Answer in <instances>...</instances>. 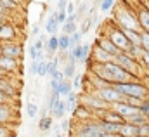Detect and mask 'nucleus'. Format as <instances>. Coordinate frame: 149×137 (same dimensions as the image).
I'll list each match as a JSON object with an SVG mask.
<instances>
[{"mask_svg":"<svg viewBox=\"0 0 149 137\" xmlns=\"http://www.w3.org/2000/svg\"><path fill=\"white\" fill-rule=\"evenodd\" d=\"M113 21L120 26V28H127V30H135V31H142L139 19H137V12L135 7H130L127 2H120L114 5L113 9Z\"/></svg>","mask_w":149,"mask_h":137,"instance_id":"nucleus-1","label":"nucleus"},{"mask_svg":"<svg viewBox=\"0 0 149 137\" xmlns=\"http://www.w3.org/2000/svg\"><path fill=\"white\" fill-rule=\"evenodd\" d=\"M73 134H74V137H118V136L106 134L102 125H101V122L97 118L87 120V122H78L74 125Z\"/></svg>","mask_w":149,"mask_h":137,"instance_id":"nucleus-2","label":"nucleus"},{"mask_svg":"<svg viewBox=\"0 0 149 137\" xmlns=\"http://www.w3.org/2000/svg\"><path fill=\"white\" fill-rule=\"evenodd\" d=\"M114 87L125 97H137V99H142V101L149 99V87L142 80H132V82H125V83H114Z\"/></svg>","mask_w":149,"mask_h":137,"instance_id":"nucleus-3","label":"nucleus"},{"mask_svg":"<svg viewBox=\"0 0 149 137\" xmlns=\"http://www.w3.org/2000/svg\"><path fill=\"white\" fill-rule=\"evenodd\" d=\"M102 35H106L121 52H127V50L130 49V45H132V43L128 42V38L125 36L123 30H121L113 19H109L108 23H104V26H102Z\"/></svg>","mask_w":149,"mask_h":137,"instance_id":"nucleus-4","label":"nucleus"},{"mask_svg":"<svg viewBox=\"0 0 149 137\" xmlns=\"http://www.w3.org/2000/svg\"><path fill=\"white\" fill-rule=\"evenodd\" d=\"M114 63L116 64H120L121 68L125 69V71H128L130 75H134L137 80H142L144 78V66L139 63V61H135V59H132L127 52H120L118 56H114Z\"/></svg>","mask_w":149,"mask_h":137,"instance_id":"nucleus-5","label":"nucleus"},{"mask_svg":"<svg viewBox=\"0 0 149 137\" xmlns=\"http://www.w3.org/2000/svg\"><path fill=\"white\" fill-rule=\"evenodd\" d=\"M80 104H83L88 111H92L95 118H97L102 111H106V109H109V108H111L106 101H102L99 96H95V94H94V92H90V90L80 96Z\"/></svg>","mask_w":149,"mask_h":137,"instance_id":"nucleus-6","label":"nucleus"},{"mask_svg":"<svg viewBox=\"0 0 149 137\" xmlns=\"http://www.w3.org/2000/svg\"><path fill=\"white\" fill-rule=\"evenodd\" d=\"M90 92H94L95 96H99L102 101H106L109 106H113V104H116V103H121V101H125V96H123L121 92H118L114 85H108V87H104V89H99V90H90Z\"/></svg>","mask_w":149,"mask_h":137,"instance_id":"nucleus-7","label":"nucleus"},{"mask_svg":"<svg viewBox=\"0 0 149 137\" xmlns=\"http://www.w3.org/2000/svg\"><path fill=\"white\" fill-rule=\"evenodd\" d=\"M23 52H24V47H23L21 42H3V43H0V56L21 59Z\"/></svg>","mask_w":149,"mask_h":137,"instance_id":"nucleus-8","label":"nucleus"},{"mask_svg":"<svg viewBox=\"0 0 149 137\" xmlns=\"http://www.w3.org/2000/svg\"><path fill=\"white\" fill-rule=\"evenodd\" d=\"M3 42H19V30L12 21L0 24V43Z\"/></svg>","mask_w":149,"mask_h":137,"instance_id":"nucleus-9","label":"nucleus"},{"mask_svg":"<svg viewBox=\"0 0 149 137\" xmlns=\"http://www.w3.org/2000/svg\"><path fill=\"white\" fill-rule=\"evenodd\" d=\"M21 68V59H14V57H7V56H0V69L7 75V76H14L19 73Z\"/></svg>","mask_w":149,"mask_h":137,"instance_id":"nucleus-10","label":"nucleus"},{"mask_svg":"<svg viewBox=\"0 0 149 137\" xmlns=\"http://www.w3.org/2000/svg\"><path fill=\"white\" fill-rule=\"evenodd\" d=\"M0 90L10 97L12 101L19 97V83H14L12 76H5V78H0Z\"/></svg>","mask_w":149,"mask_h":137,"instance_id":"nucleus-11","label":"nucleus"},{"mask_svg":"<svg viewBox=\"0 0 149 137\" xmlns=\"http://www.w3.org/2000/svg\"><path fill=\"white\" fill-rule=\"evenodd\" d=\"M90 59L95 64H106V63L114 61V56H111L109 52H106L104 49H101L99 45H94L92 47V52H90Z\"/></svg>","mask_w":149,"mask_h":137,"instance_id":"nucleus-12","label":"nucleus"},{"mask_svg":"<svg viewBox=\"0 0 149 137\" xmlns=\"http://www.w3.org/2000/svg\"><path fill=\"white\" fill-rule=\"evenodd\" d=\"M111 109H113V111H116L120 116H123V118H125V122H127L130 116H134L135 113H139V108H135V106H130V104L125 103V101L113 104Z\"/></svg>","mask_w":149,"mask_h":137,"instance_id":"nucleus-13","label":"nucleus"},{"mask_svg":"<svg viewBox=\"0 0 149 137\" xmlns=\"http://www.w3.org/2000/svg\"><path fill=\"white\" fill-rule=\"evenodd\" d=\"M135 12H137V19H139L141 30L142 31H149V5L146 2L144 3H137Z\"/></svg>","mask_w":149,"mask_h":137,"instance_id":"nucleus-14","label":"nucleus"},{"mask_svg":"<svg viewBox=\"0 0 149 137\" xmlns=\"http://www.w3.org/2000/svg\"><path fill=\"white\" fill-rule=\"evenodd\" d=\"M95 45H99L101 49H104V50H106V52H109L111 56H118V54L121 52V50H120V49L113 43L111 40H109L106 35H102V33L95 38Z\"/></svg>","mask_w":149,"mask_h":137,"instance_id":"nucleus-15","label":"nucleus"},{"mask_svg":"<svg viewBox=\"0 0 149 137\" xmlns=\"http://www.w3.org/2000/svg\"><path fill=\"white\" fill-rule=\"evenodd\" d=\"M97 120H101V122H109V123H125V118L120 116L116 111H113L111 108L106 109V111H102V113L97 116Z\"/></svg>","mask_w":149,"mask_h":137,"instance_id":"nucleus-16","label":"nucleus"},{"mask_svg":"<svg viewBox=\"0 0 149 137\" xmlns=\"http://www.w3.org/2000/svg\"><path fill=\"white\" fill-rule=\"evenodd\" d=\"M118 137H139V125H134V123H128V122L121 123Z\"/></svg>","mask_w":149,"mask_h":137,"instance_id":"nucleus-17","label":"nucleus"},{"mask_svg":"<svg viewBox=\"0 0 149 137\" xmlns=\"http://www.w3.org/2000/svg\"><path fill=\"white\" fill-rule=\"evenodd\" d=\"M61 28V24L57 23V16H56V10L47 17V23H45V33L49 35H56V31Z\"/></svg>","mask_w":149,"mask_h":137,"instance_id":"nucleus-18","label":"nucleus"},{"mask_svg":"<svg viewBox=\"0 0 149 137\" xmlns=\"http://www.w3.org/2000/svg\"><path fill=\"white\" fill-rule=\"evenodd\" d=\"M66 111H68V104L66 101H59V103L56 104V108L52 109V113H50V116L52 118H59V120H63L64 118V115H66Z\"/></svg>","mask_w":149,"mask_h":137,"instance_id":"nucleus-19","label":"nucleus"},{"mask_svg":"<svg viewBox=\"0 0 149 137\" xmlns=\"http://www.w3.org/2000/svg\"><path fill=\"white\" fill-rule=\"evenodd\" d=\"M45 49H47L50 54H56V52L59 50V36H57V35H50L49 40H47V43H45Z\"/></svg>","mask_w":149,"mask_h":137,"instance_id":"nucleus-20","label":"nucleus"},{"mask_svg":"<svg viewBox=\"0 0 149 137\" xmlns=\"http://www.w3.org/2000/svg\"><path fill=\"white\" fill-rule=\"evenodd\" d=\"M66 104H68V111H74V108L80 104V96H78V92H70L68 96H66Z\"/></svg>","mask_w":149,"mask_h":137,"instance_id":"nucleus-21","label":"nucleus"},{"mask_svg":"<svg viewBox=\"0 0 149 137\" xmlns=\"http://www.w3.org/2000/svg\"><path fill=\"white\" fill-rule=\"evenodd\" d=\"M127 54H128L132 59H135V61H139V63H141L142 54H144V49H142L141 45H130V49L127 50Z\"/></svg>","mask_w":149,"mask_h":137,"instance_id":"nucleus-22","label":"nucleus"},{"mask_svg":"<svg viewBox=\"0 0 149 137\" xmlns=\"http://www.w3.org/2000/svg\"><path fill=\"white\" fill-rule=\"evenodd\" d=\"M95 5L99 7L101 12H109L114 9L116 5V0H95Z\"/></svg>","mask_w":149,"mask_h":137,"instance_id":"nucleus-23","label":"nucleus"},{"mask_svg":"<svg viewBox=\"0 0 149 137\" xmlns=\"http://www.w3.org/2000/svg\"><path fill=\"white\" fill-rule=\"evenodd\" d=\"M99 122H101V120H99ZM101 125H102L104 132H106V134H111V136H118L120 127H121V123H109V122H101Z\"/></svg>","mask_w":149,"mask_h":137,"instance_id":"nucleus-24","label":"nucleus"},{"mask_svg":"<svg viewBox=\"0 0 149 137\" xmlns=\"http://www.w3.org/2000/svg\"><path fill=\"white\" fill-rule=\"evenodd\" d=\"M52 123H54V118H52L50 115H49V116H42L40 122H38V129H40L42 132H47V130L52 129Z\"/></svg>","mask_w":149,"mask_h":137,"instance_id":"nucleus-25","label":"nucleus"},{"mask_svg":"<svg viewBox=\"0 0 149 137\" xmlns=\"http://www.w3.org/2000/svg\"><path fill=\"white\" fill-rule=\"evenodd\" d=\"M70 45H71V36L70 35H64V33L59 35V52L70 50Z\"/></svg>","mask_w":149,"mask_h":137,"instance_id":"nucleus-26","label":"nucleus"},{"mask_svg":"<svg viewBox=\"0 0 149 137\" xmlns=\"http://www.w3.org/2000/svg\"><path fill=\"white\" fill-rule=\"evenodd\" d=\"M70 92H73V83H71V80H66V78H64V80L59 83V94H61V97H63V96L66 97Z\"/></svg>","mask_w":149,"mask_h":137,"instance_id":"nucleus-27","label":"nucleus"},{"mask_svg":"<svg viewBox=\"0 0 149 137\" xmlns=\"http://www.w3.org/2000/svg\"><path fill=\"white\" fill-rule=\"evenodd\" d=\"M127 122H128V123H134V125H142V123H148L149 118L146 116V115H142V113L139 111V113H135L134 116H130Z\"/></svg>","mask_w":149,"mask_h":137,"instance_id":"nucleus-28","label":"nucleus"},{"mask_svg":"<svg viewBox=\"0 0 149 137\" xmlns=\"http://www.w3.org/2000/svg\"><path fill=\"white\" fill-rule=\"evenodd\" d=\"M63 73H64V78H66V80H73V76L76 75V64L64 63V66H63Z\"/></svg>","mask_w":149,"mask_h":137,"instance_id":"nucleus-29","label":"nucleus"},{"mask_svg":"<svg viewBox=\"0 0 149 137\" xmlns=\"http://www.w3.org/2000/svg\"><path fill=\"white\" fill-rule=\"evenodd\" d=\"M61 101V94L59 92H52L50 94V97H49V101H47V111H50L52 113V109L56 108V104Z\"/></svg>","mask_w":149,"mask_h":137,"instance_id":"nucleus-30","label":"nucleus"},{"mask_svg":"<svg viewBox=\"0 0 149 137\" xmlns=\"http://www.w3.org/2000/svg\"><path fill=\"white\" fill-rule=\"evenodd\" d=\"M61 31L64 35H73L78 31V26H76V23H64L63 26H61Z\"/></svg>","mask_w":149,"mask_h":137,"instance_id":"nucleus-31","label":"nucleus"},{"mask_svg":"<svg viewBox=\"0 0 149 137\" xmlns=\"http://www.w3.org/2000/svg\"><path fill=\"white\" fill-rule=\"evenodd\" d=\"M57 66H59V57H54L52 61H47V75L52 76L54 71H57Z\"/></svg>","mask_w":149,"mask_h":137,"instance_id":"nucleus-32","label":"nucleus"},{"mask_svg":"<svg viewBox=\"0 0 149 137\" xmlns=\"http://www.w3.org/2000/svg\"><path fill=\"white\" fill-rule=\"evenodd\" d=\"M71 83H73V90H80L81 89V85H83V75H80V73H76L73 76V80H71Z\"/></svg>","mask_w":149,"mask_h":137,"instance_id":"nucleus-33","label":"nucleus"},{"mask_svg":"<svg viewBox=\"0 0 149 137\" xmlns=\"http://www.w3.org/2000/svg\"><path fill=\"white\" fill-rule=\"evenodd\" d=\"M26 115H28L30 118H35V116L38 115V106L37 104H33V103L26 104Z\"/></svg>","mask_w":149,"mask_h":137,"instance_id":"nucleus-34","label":"nucleus"},{"mask_svg":"<svg viewBox=\"0 0 149 137\" xmlns=\"http://www.w3.org/2000/svg\"><path fill=\"white\" fill-rule=\"evenodd\" d=\"M92 24H94V21H92V17H88V19H85V21H83V24H81V28H80L78 31H80L81 35H87L88 31H90Z\"/></svg>","mask_w":149,"mask_h":137,"instance_id":"nucleus-35","label":"nucleus"},{"mask_svg":"<svg viewBox=\"0 0 149 137\" xmlns=\"http://www.w3.org/2000/svg\"><path fill=\"white\" fill-rule=\"evenodd\" d=\"M37 75L42 78V76H47V61L45 59H42V61H38V69H37Z\"/></svg>","mask_w":149,"mask_h":137,"instance_id":"nucleus-36","label":"nucleus"},{"mask_svg":"<svg viewBox=\"0 0 149 137\" xmlns=\"http://www.w3.org/2000/svg\"><path fill=\"white\" fill-rule=\"evenodd\" d=\"M70 36H71V45H70V49H73V47H76V45H80V43H81V36H83V35L80 33V31L70 35Z\"/></svg>","mask_w":149,"mask_h":137,"instance_id":"nucleus-37","label":"nucleus"},{"mask_svg":"<svg viewBox=\"0 0 149 137\" xmlns=\"http://www.w3.org/2000/svg\"><path fill=\"white\" fill-rule=\"evenodd\" d=\"M14 132L9 125H0V137H12Z\"/></svg>","mask_w":149,"mask_h":137,"instance_id":"nucleus-38","label":"nucleus"},{"mask_svg":"<svg viewBox=\"0 0 149 137\" xmlns=\"http://www.w3.org/2000/svg\"><path fill=\"white\" fill-rule=\"evenodd\" d=\"M85 14H88V5H87V3H80L78 9H76V16H78V19L83 17Z\"/></svg>","mask_w":149,"mask_h":137,"instance_id":"nucleus-39","label":"nucleus"},{"mask_svg":"<svg viewBox=\"0 0 149 137\" xmlns=\"http://www.w3.org/2000/svg\"><path fill=\"white\" fill-rule=\"evenodd\" d=\"M56 16H57V23L63 26L64 23H66V19H68V12L66 10H56Z\"/></svg>","mask_w":149,"mask_h":137,"instance_id":"nucleus-40","label":"nucleus"},{"mask_svg":"<svg viewBox=\"0 0 149 137\" xmlns=\"http://www.w3.org/2000/svg\"><path fill=\"white\" fill-rule=\"evenodd\" d=\"M139 137H149V122L139 125Z\"/></svg>","mask_w":149,"mask_h":137,"instance_id":"nucleus-41","label":"nucleus"},{"mask_svg":"<svg viewBox=\"0 0 149 137\" xmlns=\"http://www.w3.org/2000/svg\"><path fill=\"white\" fill-rule=\"evenodd\" d=\"M142 49L149 52V31H142Z\"/></svg>","mask_w":149,"mask_h":137,"instance_id":"nucleus-42","label":"nucleus"},{"mask_svg":"<svg viewBox=\"0 0 149 137\" xmlns=\"http://www.w3.org/2000/svg\"><path fill=\"white\" fill-rule=\"evenodd\" d=\"M125 103H128L130 106H135V108H141L142 99H137V97H125Z\"/></svg>","mask_w":149,"mask_h":137,"instance_id":"nucleus-43","label":"nucleus"},{"mask_svg":"<svg viewBox=\"0 0 149 137\" xmlns=\"http://www.w3.org/2000/svg\"><path fill=\"white\" fill-rule=\"evenodd\" d=\"M139 111L142 113V115H146L149 118V99H146V101H142V104H141V108H139Z\"/></svg>","mask_w":149,"mask_h":137,"instance_id":"nucleus-44","label":"nucleus"},{"mask_svg":"<svg viewBox=\"0 0 149 137\" xmlns=\"http://www.w3.org/2000/svg\"><path fill=\"white\" fill-rule=\"evenodd\" d=\"M50 78H52V80H56V82H63V80H64V73H63V69L54 71V75H52Z\"/></svg>","mask_w":149,"mask_h":137,"instance_id":"nucleus-45","label":"nucleus"},{"mask_svg":"<svg viewBox=\"0 0 149 137\" xmlns=\"http://www.w3.org/2000/svg\"><path fill=\"white\" fill-rule=\"evenodd\" d=\"M63 132H68L70 129H71V122L70 120H66V118H63V122H61V127H59Z\"/></svg>","mask_w":149,"mask_h":137,"instance_id":"nucleus-46","label":"nucleus"},{"mask_svg":"<svg viewBox=\"0 0 149 137\" xmlns=\"http://www.w3.org/2000/svg\"><path fill=\"white\" fill-rule=\"evenodd\" d=\"M141 64L144 66V69H149V52L144 50V54H142V59H141Z\"/></svg>","mask_w":149,"mask_h":137,"instance_id":"nucleus-47","label":"nucleus"},{"mask_svg":"<svg viewBox=\"0 0 149 137\" xmlns=\"http://www.w3.org/2000/svg\"><path fill=\"white\" fill-rule=\"evenodd\" d=\"M37 69H38V61H31L30 68H28V73L30 75H37Z\"/></svg>","mask_w":149,"mask_h":137,"instance_id":"nucleus-48","label":"nucleus"},{"mask_svg":"<svg viewBox=\"0 0 149 137\" xmlns=\"http://www.w3.org/2000/svg\"><path fill=\"white\" fill-rule=\"evenodd\" d=\"M12 103H14V101H12L10 97H7V96L0 90V104H12Z\"/></svg>","mask_w":149,"mask_h":137,"instance_id":"nucleus-49","label":"nucleus"},{"mask_svg":"<svg viewBox=\"0 0 149 137\" xmlns=\"http://www.w3.org/2000/svg\"><path fill=\"white\" fill-rule=\"evenodd\" d=\"M70 0H57V10H66Z\"/></svg>","mask_w":149,"mask_h":137,"instance_id":"nucleus-50","label":"nucleus"},{"mask_svg":"<svg viewBox=\"0 0 149 137\" xmlns=\"http://www.w3.org/2000/svg\"><path fill=\"white\" fill-rule=\"evenodd\" d=\"M66 12H68V14H74V12H76V7H74V2H68V7H66Z\"/></svg>","mask_w":149,"mask_h":137,"instance_id":"nucleus-51","label":"nucleus"},{"mask_svg":"<svg viewBox=\"0 0 149 137\" xmlns=\"http://www.w3.org/2000/svg\"><path fill=\"white\" fill-rule=\"evenodd\" d=\"M7 21H12V19H9L5 14H2V12H0V24H3V23H7Z\"/></svg>","mask_w":149,"mask_h":137,"instance_id":"nucleus-52","label":"nucleus"},{"mask_svg":"<svg viewBox=\"0 0 149 137\" xmlns=\"http://www.w3.org/2000/svg\"><path fill=\"white\" fill-rule=\"evenodd\" d=\"M38 33H40V28H38L37 24H35V26L31 28V35H33V36H38Z\"/></svg>","mask_w":149,"mask_h":137,"instance_id":"nucleus-53","label":"nucleus"},{"mask_svg":"<svg viewBox=\"0 0 149 137\" xmlns=\"http://www.w3.org/2000/svg\"><path fill=\"white\" fill-rule=\"evenodd\" d=\"M5 76H7V75H5V73H3V71L0 69V78H5Z\"/></svg>","mask_w":149,"mask_h":137,"instance_id":"nucleus-54","label":"nucleus"},{"mask_svg":"<svg viewBox=\"0 0 149 137\" xmlns=\"http://www.w3.org/2000/svg\"><path fill=\"white\" fill-rule=\"evenodd\" d=\"M146 3H148V5H149V0H146Z\"/></svg>","mask_w":149,"mask_h":137,"instance_id":"nucleus-55","label":"nucleus"},{"mask_svg":"<svg viewBox=\"0 0 149 137\" xmlns=\"http://www.w3.org/2000/svg\"><path fill=\"white\" fill-rule=\"evenodd\" d=\"M23 2H24V0H23Z\"/></svg>","mask_w":149,"mask_h":137,"instance_id":"nucleus-56","label":"nucleus"}]
</instances>
